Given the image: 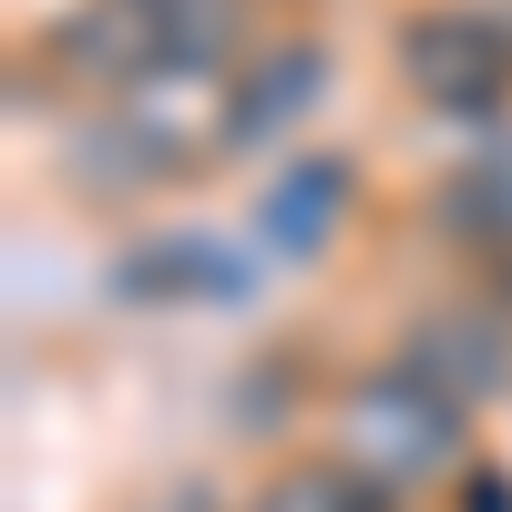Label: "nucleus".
Returning <instances> with one entry per match:
<instances>
[{"mask_svg": "<svg viewBox=\"0 0 512 512\" xmlns=\"http://www.w3.org/2000/svg\"><path fill=\"white\" fill-rule=\"evenodd\" d=\"M144 21H154V52H164V62L226 72L236 31H246V0H144Z\"/></svg>", "mask_w": 512, "mask_h": 512, "instance_id": "obj_8", "label": "nucleus"}, {"mask_svg": "<svg viewBox=\"0 0 512 512\" xmlns=\"http://www.w3.org/2000/svg\"><path fill=\"white\" fill-rule=\"evenodd\" d=\"M400 369H420V379H431V390H451L461 410H482V400L512 390V318H502V308H461V318L441 308V318L410 328Z\"/></svg>", "mask_w": 512, "mask_h": 512, "instance_id": "obj_4", "label": "nucleus"}, {"mask_svg": "<svg viewBox=\"0 0 512 512\" xmlns=\"http://www.w3.org/2000/svg\"><path fill=\"white\" fill-rule=\"evenodd\" d=\"M113 134L144 154V175H195L205 154H236V82L205 62H154L103 103Z\"/></svg>", "mask_w": 512, "mask_h": 512, "instance_id": "obj_2", "label": "nucleus"}, {"mask_svg": "<svg viewBox=\"0 0 512 512\" xmlns=\"http://www.w3.org/2000/svg\"><path fill=\"white\" fill-rule=\"evenodd\" d=\"M451 492H461V512H512V482L502 472H461Z\"/></svg>", "mask_w": 512, "mask_h": 512, "instance_id": "obj_11", "label": "nucleus"}, {"mask_svg": "<svg viewBox=\"0 0 512 512\" xmlns=\"http://www.w3.org/2000/svg\"><path fill=\"white\" fill-rule=\"evenodd\" d=\"M246 512H390V492H369L349 461H287Z\"/></svg>", "mask_w": 512, "mask_h": 512, "instance_id": "obj_9", "label": "nucleus"}, {"mask_svg": "<svg viewBox=\"0 0 512 512\" xmlns=\"http://www.w3.org/2000/svg\"><path fill=\"white\" fill-rule=\"evenodd\" d=\"M349 185H359V175H349L338 154H297L287 175L267 185V205H256V236H267L287 267H308V256L349 226Z\"/></svg>", "mask_w": 512, "mask_h": 512, "instance_id": "obj_5", "label": "nucleus"}, {"mask_svg": "<svg viewBox=\"0 0 512 512\" xmlns=\"http://www.w3.org/2000/svg\"><path fill=\"white\" fill-rule=\"evenodd\" d=\"M113 287H123V297H246L236 256H226L216 236H154V246H134V256L113 267Z\"/></svg>", "mask_w": 512, "mask_h": 512, "instance_id": "obj_7", "label": "nucleus"}, {"mask_svg": "<svg viewBox=\"0 0 512 512\" xmlns=\"http://www.w3.org/2000/svg\"><path fill=\"white\" fill-rule=\"evenodd\" d=\"M502 318H512V256H502Z\"/></svg>", "mask_w": 512, "mask_h": 512, "instance_id": "obj_12", "label": "nucleus"}, {"mask_svg": "<svg viewBox=\"0 0 512 512\" xmlns=\"http://www.w3.org/2000/svg\"><path fill=\"white\" fill-rule=\"evenodd\" d=\"M441 226L472 236V246H502L512 256V164H482V175H461L441 195Z\"/></svg>", "mask_w": 512, "mask_h": 512, "instance_id": "obj_10", "label": "nucleus"}, {"mask_svg": "<svg viewBox=\"0 0 512 512\" xmlns=\"http://www.w3.org/2000/svg\"><path fill=\"white\" fill-rule=\"evenodd\" d=\"M461 441H472V410L451 390H431L420 369H359L328 400V461H349L390 502L431 492V482H461Z\"/></svg>", "mask_w": 512, "mask_h": 512, "instance_id": "obj_1", "label": "nucleus"}, {"mask_svg": "<svg viewBox=\"0 0 512 512\" xmlns=\"http://www.w3.org/2000/svg\"><path fill=\"white\" fill-rule=\"evenodd\" d=\"M318 93H328V52L318 41H277V52L236 82V144H277Z\"/></svg>", "mask_w": 512, "mask_h": 512, "instance_id": "obj_6", "label": "nucleus"}, {"mask_svg": "<svg viewBox=\"0 0 512 512\" xmlns=\"http://www.w3.org/2000/svg\"><path fill=\"white\" fill-rule=\"evenodd\" d=\"M400 82L431 113H502L512 103V31L492 11H410L400 21Z\"/></svg>", "mask_w": 512, "mask_h": 512, "instance_id": "obj_3", "label": "nucleus"}]
</instances>
